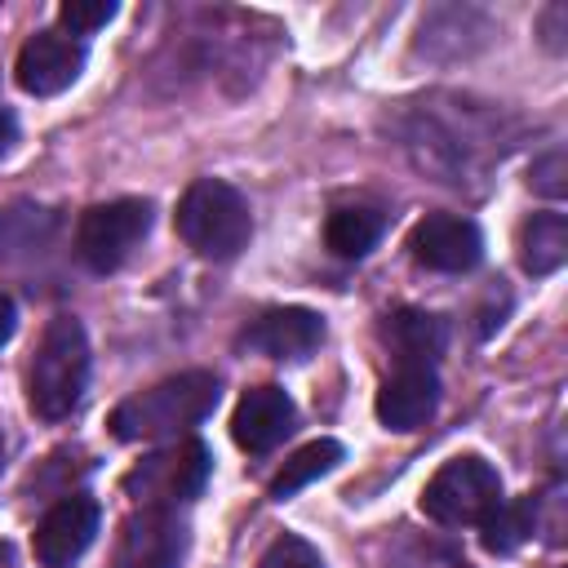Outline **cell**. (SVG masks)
<instances>
[{"mask_svg": "<svg viewBox=\"0 0 568 568\" xmlns=\"http://www.w3.org/2000/svg\"><path fill=\"white\" fill-rule=\"evenodd\" d=\"M217 404V377L204 368L164 377L138 395H129L124 404H115V413L106 417L111 435L133 444V439H164V435H182L195 422H204Z\"/></svg>", "mask_w": 568, "mask_h": 568, "instance_id": "6da1fadb", "label": "cell"}, {"mask_svg": "<svg viewBox=\"0 0 568 568\" xmlns=\"http://www.w3.org/2000/svg\"><path fill=\"white\" fill-rule=\"evenodd\" d=\"M89 386V337L80 320L53 315L36 342L31 373H27V404L44 422H62L80 408Z\"/></svg>", "mask_w": 568, "mask_h": 568, "instance_id": "7a4b0ae2", "label": "cell"}, {"mask_svg": "<svg viewBox=\"0 0 568 568\" xmlns=\"http://www.w3.org/2000/svg\"><path fill=\"white\" fill-rule=\"evenodd\" d=\"M173 226L186 240V248H195L200 257L231 262L253 235V213H248V200L231 182L195 178L178 200Z\"/></svg>", "mask_w": 568, "mask_h": 568, "instance_id": "3957f363", "label": "cell"}, {"mask_svg": "<svg viewBox=\"0 0 568 568\" xmlns=\"http://www.w3.org/2000/svg\"><path fill=\"white\" fill-rule=\"evenodd\" d=\"M457 111H462V102L448 115H439L435 106H426L422 124L408 133L413 146H417V164L430 169V173H439V182H453V186H462V173L479 155H493V151L501 155L506 151V138L493 129L497 124L493 111H484V115L475 111L466 129H457Z\"/></svg>", "mask_w": 568, "mask_h": 568, "instance_id": "277c9868", "label": "cell"}, {"mask_svg": "<svg viewBox=\"0 0 568 568\" xmlns=\"http://www.w3.org/2000/svg\"><path fill=\"white\" fill-rule=\"evenodd\" d=\"M501 501H506L501 497V475L475 453H462V457L444 462L430 475V484L422 488V510L435 524H448V528L484 524Z\"/></svg>", "mask_w": 568, "mask_h": 568, "instance_id": "5b68a950", "label": "cell"}, {"mask_svg": "<svg viewBox=\"0 0 568 568\" xmlns=\"http://www.w3.org/2000/svg\"><path fill=\"white\" fill-rule=\"evenodd\" d=\"M151 231V204L146 200H106L84 209L80 226H75V257L106 275L115 271Z\"/></svg>", "mask_w": 568, "mask_h": 568, "instance_id": "8992f818", "label": "cell"}, {"mask_svg": "<svg viewBox=\"0 0 568 568\" xmlns=\"http://www.w3.org/2000/svg\"><path fill=\"white\" fill-rule=\"evenodd\" d=\"M209 448L200 439H182L164 453H151L142 457L129 475H124V493L142 506H178V501H191L204 479H209Z\"/></svg>", "mask_w": 568, "mask_h": 568, "instance_id": "52a82bcc", "label": "cell"}, {"mask_svg": "<svg viewBox=\"0 0 568 568\" xmlns=\"http://www.w3.org/2000/svg\"><path fill=\"white\" fill-rule=\"evenodd\" d=\"M186 555V524L173 506H142L124 519L115 568H178Z\"/></svg>", "mask_w": 568, "mask_h": 568, "instance_id": "ba28073f", "label": "cell"}, {"mask_svg": "<svg viewBox=\"0 0 568 568\" xmlns=\"http://www.w3.org/2000/svg\"><path fill=\"white\" fill-rule=\"evenodd\" d=\"M408 248L413 257L426 266V271H444V275H462V271H475L479 257H484V235L470 217L462 213H430L413 226L408 235Z\"/></svg>", "mask_w": 568, "mask_h": 568, "instance_id": "9c48e42d", "label": "cell"}, {"mask_svg": "<svg viewBox=\"0 0 568 568\" xmlns=\"http://www.w3.org/2000/svg\"><path fill=\"white\" fill-rule=\"evenodd\" d=\"M18 84L36 98H53L62 89L75 84V75L84 71V44L75 36L62 31H36L22 49H18Z\"/></svg>", "mask_w": 568, "mask_h": 568, "instance_id": "30bf717a", "label": "cell"}, {"mask_svg": "<svg viewBox=\"0 0 568 568\" xmlns=\"http://www.w3.org/2000/svg\"><path fill=\"white\" fill-rule=\"evenodd\" d=\"M98 501L93 497H62L58 506H49V515L36 524V559L40 568H71L93 532H98Z\"/></svg>", "mask_w": 568, "mask_h": 568, "instance_id": "8fae6325", "label": "cell"}, {"mask_svg": "<svg viewBox=\"0 0 568 568\" xmlns=\"http://www.w3.org/2000/svg\"><path fill=\"white\" fill-rule=\"evenodd\" d=\"M293 422H297V408L288 399L284 386H253L244 390V399L235 404V417H231V435L244 453H271L275 444H284L293 435Z\"/></svg>", "mask_w": 568, "mask_h": 568, "instance_id": "7c38bea8", "label": "cell"}, {"mask_svg": "<svg viewBox=\"0 0 568 568\" xmlns=\"http://www.w3.org/2000/svg\"><path fill=\"white\" fill-rule=\"evenodd\" d=\"M439 408V377L430 364H399L377 390V422L386 430H417Z\"/></svg>", "mask_w": 568, "mask_h": 568, "instance_id": "4fadbf2b", "label": "cell"}, {"mask_svg": "<svg viewBox=\"0 0 568 568\" xmlns=\"http://www.w3.org/2000/svg\"><path fill=\"white\" fill-rule=\"evenodd\" d=\"M324 342V320L306 306H275L244 328V346L271 359H306Z\"/></svg>", "mask_w": 568, "mask_h": 568, "instance_id": "5bb4252c", "label": "cell"}, {"mask_svg": "<svg viewBox=\"0 0 568 568\" xmlns=\"http://www.w3.org/2000/svg\"><path fill=\"white\" fill-rule=\"evenodd\" d=\"M568 257V217L564 213H532L519 226V262L528 275H550Z\"/></svg>", "mask_w": 568, "mask_h": 568, "instance_id": "9a60e30c", "label": "cell"}, {"mask_svg": "<svg viewBox=\"0 0 568 568\" xmlns=\"http://www.w3.org/2000/svg\"><path fill=\"white\" fill-rule=\"evenodd\" d=\"M386 342L399 355V364H430L444 351V320L426 311H395L386 320Z\"/></svg>", "mask_w": 568, "mask_h": 568, "instance_id": "2e32d148", "label": "cell"}, {"mask_svg": "<svg viewBox=\"0 0 568 568\" xmlns=\"http://www.w3.org/2000/svg\"><path fill=\"white\" fill-rule=\"evenodd\" d=\"M386 231V217L368 204H342L328 213L324 222V244L337 253V257H364Z\"/></svg>", "mask_w": 568, "mask_h": 568, "instance_id": "e0dca14e", "label": "cell"}, {"mask_svg": "<svg viewBox=\"0 0 568 568\" xmlns=\"http://www.w3.org/2000/svg\"><path fill=\"white\" fill-rule=\"evenodd\" d=\"M337 462H342V444H337V439H311L306 448H297V453L284 462V470L271 479L266 497H271V501H288L297 488H306L311 479L328 475Z\"/></svg>", "mask_w": 568, "mask_h": 568, "instance_id": "ac0fdd59", "label": "cell"}, {"mask_svg": "<svg viewBox=\"0 0 568 568\" xmlns=\"http://www.w3.org/2000/svg\"><path fill=\"white\" fill-rule=\"evenodd\" d=\"M537 524V497H519V501H501L479 528H484V546L493 555H510L519 541L532 537Z\"/></svg>", "mask_w": 568, "mask_h": 568, "instance_id": "d6986e66", "label": "cell"}, {"mask_svg": "<svg viewBox=\"0 0 568 568\" xmlns=\"http://www.w3.org/2000/svg\"><path fill=\"white\" fill-rule=\"evenodd\" d=\"M44 231H49L44 209H0V257L27 253L31 244H40Z\"/></svg>", "mask_w": 568, "mask_h": 568, "instance_id": "ffe728a7", "label": "cell"}, {"mask_svg": "<svg viewBox=\"0 0 568 568\" xmlns=\"http://www.w3.org/2000/svg\"><path fill=\"white\" fill-rule=\"evenodd\" d=\"M257 568H324V559H320V550H315L306 537L284 532V537H275V541L266 546V555H262Z\"/></svg>", "mask_w": 568, "mask_h": 568, "instance_id": "44dd1931", "label": "cell"}, {"mask_svg": "<svg viewBox=\"0 0 568 568\" xmlns=\"http://www.w3.org/2000/svg\"><path fill=\"white\" fill-rule=\"evenodd\" d=\"M58 18H62V27H71V36H89L115 18V4L111 0H67L58 9Z\"/></svg>", "mask_w": 568, "mask_h": 568, "instance_id": "7402d4cb", "label": "cell"}, {"mask_svg": "<svg viewBox=\"0 0 568 568\" xmlns=\"http://www.w3.org/2000/svg\"><path fill=\"white\" fill-rule=\"evenodd\" d=\"M564 151H550L546 160H537L532 164V186L541 191V195H550V200H559L564 191H568V182H564Z\"/></svg>", "mask_w": 568, "mask_h": 568, "instance_id": "603a6c76", "label": "cell"}, {"mask_svg": "<svg viewBox=\"0 0 568 568\" xmlns=\"http://www.w3.org/2000/svg\"><path fill=\"white\" fill-rule=\"evenodd\" d=\"M564 22H568V4H550L541 13V31H546V49H564Z\"/></svg>", "mask_w": 568, "mask_h": 568, "instance_id": "cb8c5ba5", "label": "cell"}, {"mask_svg": "<svg viewBox=\"0 0 568 568\" xmlns=\"http://www.w3.org/2000/svg\"><path fill=\"white\" fill-rule=\"evenodd\" d=\"M13 328H18V311H13V302L0 293V346L13 337Z\"/></svg>", "mask_w": 568, "mask_h": 568, "instance_id": "d4e9b609", "label": "cell"}, {"mask_svg": "<svg viewBox=\"0 0 568 568\" xmlns=\"http://www.w3.org/2000/svg\"><path fill=\"white\" fill-rule=\"evenodd\" d=\"M13 138H18V124H13V115L0 106V160H4V151L13 146Z\"/></svg>", "mask_w": 568, "mask_h": 568, "instance_id": "484cf974", "label": "cell"}, {"mask_svg": "<svg viewBox=\"0 0 568 568\" xmlns=\"http://www.w3.org/2000/svg\"><path fill=\"white\" fill-rule=\"evenodd\" d=\"M0 568H13V550L0 541Z\"/></svg>", "mask_w": 568, "mask_h": 568, "instance_id": "4316f807", "label": "cell"}, {"mask_svg": "<svg viewBox=\"0 0 568 568\" xmlns=\"http://www.w3.org/2000/svg\"><path fill=\"white\" fill-rule=\"evenodd\" d=\"M0 462H4V439H0Z\"/></svg>", "mask_w": 568, "mask_h": 568, "instance_id": "83f0119b", "label": "cell"}]
</instances>
